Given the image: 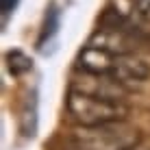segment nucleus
Returning <instances> with one entry per match:
<instances>
[{"instance_id": "nucleus-1", "label": "nucleus", "mask_w": 150, "mask_h": 150, "mask_svg": "<svg viewBox=\"0 0 150 150\" xmlns=\"http://www.w3.org/2000/svg\"><path fill=\"white\" fill-rule=\"evenodd\" d=\"M76 150H133L142 144L135 126L122 122H107L96 126H79L72 135Z\"/></svg>"}, {"instance_id": "nucleus-6", "label": "nucleus", "mask_w": 150, "mask_h": 150, "mask_svg": "<svg viewBox=\"0 0 150 150\" xmlns=\"http://www.w3.org/2000/svg\"><path fill=\"white\" fill-rule=\"evenodd\" d=\"M7 68L11 74L20 76V74H26V72L33 68V61H30L28 54H24L22 50H9L7 52Z\"/></svg>"}, {"instance_id": "nucleus-5", "label": "nucleus", "mask_w": 150, "mask_h": 150, "mask_svg": "<svg viewBox=\"0 0 150 150\" xmlns=\"http://www.w3.org/2000/svg\"><path fill=\"white\" fill-rule=\"evenodd\" d=\"M115 57L117 54L109 50L87 44V48H83V52L79 54V68L81 72H89V74H111Z\"/></svg>"}, {"instance_id": "nucleus-3", "label": "nucleus", "mask_w": 150, "mask_h": 150, "mask_svg": "<svg viewBox=\"0 0 150 150\" xmlns=\"http://www.w3.org/2000/svg\"><path fill=\"white\" fill-rule=\"evenodd\" d=\"M70 89L81 91V94H89V96H98V98L120 100V102H124L126 91H128L113 76H109V74H89V72H83V74L74 76Z\"/></svg>"}, {"instance_id": "nucleus-9", "label": "nucleus", "mask_w": 150, "mask_h": 150, "mask_svg": "<svg viewBox=\"0 0 150 150\" xmlns=\"http://www.w3.org/2000/svg\"><path fill=\"white\" fill-rule=\"evenodd\" d=\"M133 150H150V148H142V146H137V148H133Z\"/></svg>"}, {"instance_id": "nucleus-4", "label": "nucleus", "mask_w": 150, "mask_h": 150, "mask_svg": "<svg viewBox=\"0 0 150 150\" xmlns=\"http://www.w3.org/2000/svg\"><path fill=\"white\" fill-rule=\"evenodd\" d=\"M109 76H113L120 85H124L128 89V87H133V85H142V83L150 76V68H148L146 61L135 57L133 52L117 54Z\"/></svg>"}, {"instance_id": "nucleus-7", "label": "nucleus", "mask_w": 150, "mask_h": 150, "mask_svg": "<svg viewBox=\"0 0 150 150\" xmlns=\"http://www.w3.org/2000/svg\"><path fill=\"white\" fill-rule=\"evenodd\" d=\"M137 11H139V15H142L144 20L150 22V0H139L137 2Z\"/></svg>"}, {"instance_id": "nucleus-2", "label": "nucleus", "mask_w": 150, "mask_h": 150, "mask_svg": "<svg viewBox=\"0 0 150 150\" xmlns=\"http://www.w3.org/2000/svg\"><path fill=\"white\" fill-rule=\"evenodd\" d=\"M68 111L79 122V126H96L107 122H122L128 115L126 102L109 100V98H98L81 91L68 94Z\"/></svg>"}, {"instance_id": "nucleus-8", "label": "nucleus", "mask_w": 150, "mask_h": 150, "mask_svg": "<svg viewBox=\"0 0 150 150\" xmlns=\"http://www.w3.org/2000/svg\"><path fill=\"white\" fill-rule=\"evenodd\" d=\"M18 2H20V0H2V2H0V7H2V13L9 15L15 7H18Z\"/></svg>"}]
</instances>
